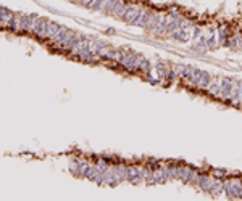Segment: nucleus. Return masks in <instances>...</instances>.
<instances>
[{
  "label": "nucleus",
  "mask_w": 242,
  "mask_h": 201,
  "mask_svg": "<svg viewBox=\"0 0 242 201\" xmlns=\"http://www.w3.org/2000/svg\"><path fill=\"white\" fill-rule=\"evenodd\" d=\"M221 97L224 98H231V93H232V88H234V81L229 77H224L221 79Z\"/></svg>",
  "instance_id": "nucleus-1"
},
{
  "label": "nucleus",
  "mask_w": 242,
  "mask_h": 201,
  "mask_svg": "<svg viewBox=\"0 0 242 201\" xmlns=\"http://www.w3.org/2000/svg\"><path fill=\"white\" fill-rule=\"evenodd\" d=\"M144 179V172L142 169H137V167H126V180L129 182H136Z\"/></svg>",
  "instance_id": "nucleus-2"
},
{
  "label": "nucleus",
  "mask_w": 242,
  "mask_h": 201,
  "mask_svg": "<svg viewBox=\"0 0 242 201\" xmlns=\"http://www.w3.org/2000/svg\"><path fill=\"white\" fill-rule=\"evenodd\" d=\"M139 10H141V8L136 7V5H128V8L124 10V13L121 15L123 21H126V23H129V24H131L132 20L136 18V15H137V11H139Z\"/></svg>",
  "instance_id": "nucleus-3"
},
{
  "label": "nucleus",
  "mask_w": 242,
  "mask_h": 201,
  "mask_svg": "<svg viewBox=\"0 0 242 201\" xmlns=\"http://www.w3.org/2000/svg\"><path fill=\"white\" fill-rule=\"evenodd\" d=\"M170 69H171V68H168V63H165V61H157V63H155V71H157L158 79H160V81L166 79V76H168V73H170Z\"/></svg>",
  "instance_id": "nucleus-4"
},
{
  "label": "nucleus",
  "mask_w": 242,
  "mask_h": 201,
  "mask_svg": "<svg viewBox=\"0 0 242 201\" xmlns=\"http://www.w3.org/2000/svg\"><path fill=\"white\" fill-rule=\"evenodd\" d=\"M168 23H170V16L163 15V16H161V21L158 23V26L153 29V34H155V36H163L166 32V29H168Z\"/></svg>",
  "instance_id": "nucleus-5"
},
{
  "label": "nucleus",
  "mask_w": 242,
  "mask_h": 201,
  "mask_svg": "<svg viewBox=\"0 0 242 201\" xmlns=\"http://www.w3.org/2000/svg\"><path fill=\"white\" fill-rule=\"evenodd\" d=\"M171 36H173L174 40L181 42V44H186V42L190 39V31L189 29H183V27H181L179 31H176L174 34H171Z\"/></svg>",
  "instance_id": "nucleus-6"
},
{
  "label": "nucleus",
  "mask_w": 242,
  "mask_h": 201,
  "mask_svg": "<svg viewBox=\"0 0 242 201\" xmlns=\"http://www.w3.org/2000/svg\"><path fill=\"white\" fill-rule=\"evenodd\" d=\"M210 84H212V77H210V74H208L207 71H203V73H202V76H200V77L197 79V84H195V85H199L200 88L207 90Z\"/></svg>",
  "instance_id": "nucleus-7"
},
{
  "label": "nucleus",
  "mask_w": 242,
  "mask_h": 201,
  "mask_svg": "<svg viewBox=\"0 0 242 201\" xmlns=\"http://www.w3.org/2000/svg\"><path fill=\"white\" fill-rule=\"evenodd\" d=\"M212 180L213 179H210L208 175H200L199 177V180H197V184H199V188L200 190H203V191H210V185H212Z\"/></svg>",
  "instance_id": "nucleus-8"
},
{
  "label": "nucleus",
  "mask_w": 242,
  "mask_h": 201,
  "mask_svg": "<svg viewBox=\"0 0 242 201\" xmlns=\"http://www.w3.org/2000/svg\"><path fill=\"white\" fill-rule=\"evenodd\" d=\"M137 71H142V73H150L152 71V63L148 61L147 58H144V57H141L139 58V61H137Z\"/></svg>",
  "instance_id": "nucleus-9"
},
{
  "label": "nucleus",
  "mask_w": 242,
  "mask_h": 201,
  "mask_svg": "<svg viewBox=\"0 0 242 201\" xmlns=\"http://www.w3.org/2000/svg\"><path fill=\"white\" fill-rule=\"evenodd\" d=\"M208 93L210 95H213V97H220L221 95V84H218L216 81H212V84L208 85Z\"/></svg>",
  "instance_id": "nucleus-10"
},
{
  "label": "nucleus",
  "mask_w": 242,
  "mask_h": 201,
  "mask_svg": "<svg viewBox=\"0 0 242 201\" xmlns=\"http://www.w3.org/2000/svg\"><path fill=\"white\" fill-rule=\"evenodd\" d=\"M126 8H128V3L124 2V0H118V2H116V5H115V8L111 10V13H113V15L121 16V15L124 13V10H126Z\"/></svg>",
  "instance_id": "nucleus-11"
},
{
  "label": "nucleus",
  "mask_w": 242,
  "mask_h": 201,
  "mask_svg": "<svg viewBox=\"0 0 242 201\" xmlns=\"http://www.w3.org/2000/svg\"><path fill=\"white\" fill-rule=\"evenodd\" d=\"M161 16H163V15H160V13H153L152 18H150V21H148V24H147V29H150L153 32V29L158 26V23L161 21Z\"/></svg>",
  "instance_id": "nucleus-12"
},
{
  "label": "nucleus",
  "mask_w": 242,
  "mask_h": 201,
  "mask_svg": "<svg viewBox=\"0 0 242 201\" xmlns=\"http://www.w3.org/2000/svg\"><path fill=\"white\" fill-rule=\"evenodd\" d=\"M152 15H153V11H150V10H144V13H142V16H141V21H139V27H147V24H148V21H150V18H152Z\"/></svg>",
  "instance_id": "nucleus-13"
},
{
  "label": "nucleus",
  "mask_w": 242,
  "mask_h": 201,
  "mask_svg": "<svg viewBox=\"0 0 242 201\" xmlns=\"http://www.w3.org/2000/svg\"><path fill=\"white\" fill-rule=\"evenodd\" d=\"M223 188H224V193H226L228 198H236L234 187H232V182H224V184H223Z\"/></svg>",
  "instance_id": "nucleus-14"
},
{
  "label": "nucleus",
  "mask_w": 242,
  "mask_h": 201,
  "mask_svg": "<svg viewBox=\"0 0 242 201\" xmlns=\"http://www.w3.org/2000/svg\"><path fill=\"white\" fill-rule=\"evenodd\" d=\"M207 50H215L216 47H218V44H216V37L215 36H212V37H208L207 39Z\"/></svg>",
  "instance_id": "nucleus-15"
},
{
  "label": "nucleus",
  "mask_w": 242,
  "mask_h": 201,
  "mask_svg": "<svg viewBox=\"0 0 242 201\" xmlns=\"http://www.w3.org/2000/svg\"><path fill=\"white\" fill-rule=\"evenodd\" d=\"M176 79H178V73H176L174 69H170V73H168V76H166L165 81H168V82H174Z\"/></svg>",
  "instance_id": "nucleus-16"
},
{
  "label": "nucleus",
  "mask_w": 242,
  "mask_h": 201,
  "mask_svg": "<svg viewBox=\"0 0 242 201\" xmlns=\"http://www.w3.org/2000/svg\"><path fill=\"white\" fill-rule=\"evenodd\" d=\"M116 2H118V0H107V5H105V11H111L115 8V5H116Z\"/></svg>",
  "instance_id": "nucleus-17"
},
{
  "label": "nucleus",
  "mask_w": 242,
  "mask_h": 201,
  "mask_svg": "<svg viewBox=\"0 0 242 201\" xmlns=\"http://www.w3.org/2000/svg\"><path fill=\"white\" fill-rule=\"evenodd\" d=\"M200 34H202L200 27H194V32H192V37H194V39H195V37H200Z\"/></svg>",
  "instance_id": "nucleus-18"
}]
</instances>
